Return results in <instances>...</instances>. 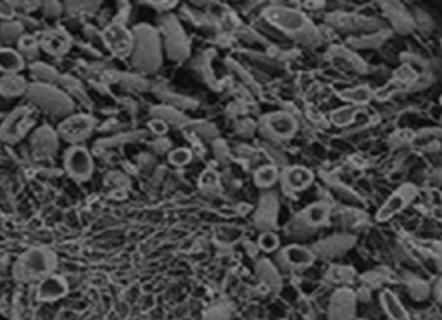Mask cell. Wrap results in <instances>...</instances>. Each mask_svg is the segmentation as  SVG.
Listing matches in <instances>:
<instances>
[{
  "label": "cell",
  "mask_w": 442,
  "mask_h": 320,
  "mask_svg": "<svg viewBox=\"0 0 442 320\" xmlns=\"http://www.w3.org/2000/svg\"><path fill=\"white\" fill-rule=\"evenodd\" d=\"M66 168L75 178H79V180L88 178L93 170V163L88 151L83 149V147H73L68 153V156H66Z\"/></svg>",
  "instance_id": "cell-3"
},
{
  "label": "cell",
  "mask_w": 442,
  "mask_h": 320,
  "mask_svg": "<svg viewBox=\"0 0 442 320\" xmlns=\"http://www.w3.org/2000/svg\"><path fill=\"white\" fill-rule=\"evenodd\" d=\"M12 6H10L7 0H0V16H2V18H12Z\"/></svg>",
  "instance_id": "cell-20"
},
{
  "label": "cell",
  "mask_w": 442,
  "mask_h": 320,
  "mask_svg": "<svg viewBox=\"0 0 442 320\" xmlns=\"http://www.w3.org/2000/svg\"><path fill=\"white\" fill-rule=\"evenodd\" d=\"M54 267V256L41 250L28 251L16 265V275L23 281L41 277Z\"/></svg>",
  "instance_id": "cell-1"
},
{
  "label": "cell",
  "mask_w": 442,
  "mask_h": 320,
  "mask_svg": "<svg viewBox=\"0 0 442 320\" xmlns=\"http://www.w3.org/2000/svg\"><path fill=\"white\" fill-rule=\"evenodd\" d=\"M66 292H68V285H66L64 279L52 275V277H45L40 282L37 296L41 301H55V299L66 296Z\"/></svg>",
  "instance_id": "cell-5"
},
{
  "label": "cell",
  "mask_w": 442,
  "mask_h": 320,
  "mask_svg": "<svg viewBox=\"0 0 442 320\" xmlns=\"http://www.w3.org/2000/svg\"><path fill=\"white\" fill-rule=\"evenodd\" d=\"M151 129H152V132H155L161 135V133L166 132V129H168V126H166V123L162 122V120H154V122H151Z\"/></svg>",
  "instance_id": "cell-23"
},
{
  "label": "cell",
  "mask_w": 442,
  "mask_h": 320,
  "mask_svg": "<svg viewBox=\"0 0 442 320\" xmlns=\"http://www.w3.org/2000/svg\"><path fill=\"white\" fill-rule=\"evenodd\" d=\"M287 260L290 261L292 265H309L311 260H313V256H311L309 251L302 250V247H297V246H292L287 250Z\"/></svg>",
  "instance_id": "cell-10"
},
{
  "label": "cell",
  "mask_w": 442,
  "mask_h": 320,
  "mask_svg": "<svg viewBox=\"0 0 442 320\" xmlns=\"http://www.w3.org/2000/svg\"><path fill=\"white\" fill-rule=\"evenodd\" d=\"M200 185L206 189H213L218 185V175L214 173V171L211 170H206L202 175H200Z\"/></svg>",
  "instance_id": "cell-19"
},
{
  "label": "cell",
  "mask_w": 442,
  "mask_h": 320,
  "mask_svg": "<svg viewBox=\"0 0 442 320\" xmlns=\"http://www.w3.org/2000/svg\"><path fill=\"white\" fill-rule=\"evenodd\" d=\"M92 126H93V122L88 118V116H73V118H68L66 122H62L61 126H59V130H61L64 139L81 140L88 135Z\"/></svg>",
  "instance_id": "cell-4"
},
{
  "label": "cell",
  "mask_w": 442,
  "mask_h": 320,
  "mask_svg": "<svg viewBox=\"0 0 442 320\" xmlns=\"http://www.w3.org/2000/svg\"><path fill=\"white\" fill-rule=\"evenodd\" d=\"M145 2H148V4L155 6V8H161V9L173 8V6L176 4V0H145Z\"/></svg>",
  "instance_id": "cell-22"
},
{
  "label": "cell",
  "mask_w": 442,
  "mask_h": 320,
  "mask_svg": "<svg viewBox=\"0 0 442 320\" xmlns=\"http://www.w3.org/2000/svg\"><path fill=\"white\" fill-rule=\"evenodd\" d=\"M19 46H21V49L31 50V49H35V47H37V40H35L33 37H21Z\"/></svg>",
  "instance_id": "cell-21"
},
{
  "label": "cell",
  "mask_w": 442,
  "mask_h": 320,
  "mask_svg": "<svg viewBox=\"0 0 442 320\" xmlns=\"http://www.w3.org/2000/svg\"><path fill=\"white\" fill-rule=\"evenodd\" d=\"M441 284H442V282H441ZM441 288H442V285H441ZM441 299H442V298H441Z\"/></svg>",
  "instance_id": "cell-24"
},
{
  "label": "cell",
  "mask_w": 442,
  "mask_h": 320,
  "mask_svg": "<svg viewBox=\"0 0 442 320\" xmlns=\"http://www.w3.org/2000/svg\"><path fill=\"white\" fill-rule=\"evenodd\" d=\"M259 246H261L265 251H273L276 246H278V239H276L275 234L266 232L262 234L261 239H259Z\"/></svg>",
  "instance_id": "cell-18"
},
{
  "label": "cell",
  "mask_w": 442,
  "mask_h": 320,
  "mask_svg": "<svg viewBox=\"0 0 442 320\" xmlns=\"http://www.w3.org/2000/svg\"><path fill=\"white\" fill-rule=\"evenodd\" d=\"M24 88V82L19 77H7L0 82V92L6 95L21 94Z\"/></svg>",
  "instance_id": "cell-11"
},
{
  "label": "cell",
  "mask_w": 442,
  "mask_h": 320,
  "mask_svg": "<svg viewBox=\"0 0 442 320\" xmlns=\"http://www.w3.org/2000/svg\"><path fill=\"white\" fill-rule=\"evenodd\" d=\"M383 303H385V308L389 310L392 317H396V319H399V317H406L403 306L396 301V298H394L390 292H383Z\"/></svg>",
  "instance_id": "cell-15"
},
{
  "label": "cell",
  "mask_w": 442,
  "mask_h": 320,
  "mask_svg": "<svg viewBox=\"0 0 442 320\" xmlns=\"http://www.w3.org/2000/svg\"><path fill=\"white\" fill-rule=\"evenodd\" d=\"M311 180V175L307 173L306 170H300V168H296L289 173V184L292 185L294 189H302L307 182Z\"/></svg>",
  "instance_id": "cell-13"
},
{
  "label": "cell",
  "mask_w": 442,
  "mask_h": 320,
  "mask_svg": "<svg viewBox=\"0 0 442 320\" xmlns=\"http://www.w3.org/2000/svg\"><path fill=\"white\" fill-rule=\"evenodd\" d=\"M100 0H68V8L71 11H92L99 6Z\"/></svg>",
  "instance_id": "cell-17"
},
{
  "label": "cell",
  "mask_w": 442,
  "mask_h": 320,
  "mask_svg": "<svg viewBox=\"0 0 442 320\" xmlns=\"http://www.w3.org/2000/svg\"><path fill=\"white\" fill-rule=\"evenodd\" d=\"M269 126H271V130L276 135H290L294 132V129H296V123L289 116L276 115L269 118Z\"/></svg>",
  "instance_id": "cell-9"
},
{
  "label": "cell",
  "mask_w": 442,
  "mask_h": 320,
  "mask_svg": "<svg viewBox=\"0 0 442 320\" xmlns=\"http://www.w3.org/2000/svg\"><path fill=\"white\" fill-rule=\"evenodd\" d=\"M23 68V59L10 49H0V70L6 73H17Z\"/></svg>",
  "instance_id": "cell-6"
},
{
  "label": "cell",
  "mask_w": 442,
  "mask_h": 320,
  "mask_svg": "<svg viewBox=\"0 0 442 320\" xmlns=\"http://www.w3.org/2000/svg\"><path fill=\"white\" fill-rule=\"evenodd\" d=\"M335 298L340 301V306H334L332 312H335L334 315L345 317V312H352V294L349 291H340L335 294Z\"/></svg>",
  "instance_id": "cell-12"
},
{
  "label": "cell",
  "mask_w": 442,
  "mask_h": 320,
  "mask_svg": "<svg viewBox=\"0 0 442 320\" xmlns=\"http://www.w3.org/2000/svg\"><path fill=\"white\" fill-rule=\"evenodd\" d=\"M28 109H21V111H17L16 115L12 116V120L9 122V125L6 126V135L7 137H14V135H19V133H23V130L26 129L28 125H30V122H28Z\"/></svg>",
  "instance_id": "cell-8"
},
{
  "label": "cell",
  "mask_w": 442,
  "mask_h": 320,
  "mask_svg": "<svg viewBox=\"0 0 442 320\" xmlns=\"http://www.w3.org/2000/svg\"><path fill=\"white\" fill-rule=\"evenodd\" d=\"M190 160H192V153L189 149H183V147L169 153V161L173 164H176V167H183V164L190 163Z\"/></svg>",
  "instance_id": "cell-16"
},
{
  "label": "cell",
  "mask_w": 442,
  "mask_h": 320,
  "mask_svg": "<svg viewBox=\"0 0 442 320\" xmlns=\"http://www.w3.org/2000/svg\"><path fill=\"white\" fill-rule=\"evenodd\" d=\"M275 180H276V171L275 168L271 167L261 168V170L256 173V182H258L259 185H262V187H268V185H271Z\"/></svg>",
  "instance_id": "cell-14"
},
{
  "label": "cell",
  "mask_w": 442,
  "mask_h": 320,
  "mask_svg": "<svg viewBox=\"0 0 442 320\" xmlns=\"http://www.w3.org/2000/svg\"><path fill=\"white\" fill-rule=\"evenodd\" d=\"M44 47L50 54H62L68 50L69 40L62 33H47L44 37Z\"/></svg>",
  "instance_id": "cell-7"
},
{
  "label": "cell",
  "mask_w": 442,
  "mask_h": 320,
  "mask_svg": "<svg viewBox=\"0 0 442 320\" xmlns=\"http://www.w3.org/2000/svg\"><path fill=\"white\" fill-rule=\"evenodd\" d=\"M104 42L107 44L110 53L121 57L128 56V54L133 50V37L130 35L128 30H124L123 26L117 25V23H114L109 28H106V32H104Z\"/></svg>",
  "instance_id": "cell-2"
}]
</instances>
